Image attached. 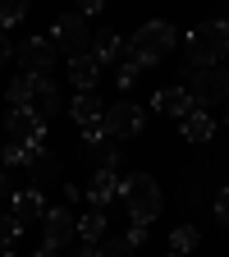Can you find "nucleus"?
<instances>
[{
    "instance_id": "nucleus-23",
    "label": "nucleus",
    "mask_w": 229,
    "mask_h": 257,
    "mask_svg": "<svg viewBox=\"0 0 229 257\" xmlns=\"http://www.w3.org/2000/svg\"><path fill=\"white\" fill-rule=\"evenodd\" d=\"M133 252H138V248L128 243V239H110V234L96 243V257H133Z\"/></svg>"
},
{
    "instance_id": "nucleus-21",
    "label": "nucleus",
    "mask_w": 229,
    "mask_h": 257,
    "mask_svg": "<svg viewBox=\"0 0 229 257\" xmlns=\"http://www.w3.org/2000/svg\"><path fill=\"white\" fill-rule=\"evenodd\" d=\"M197 239H202V234H197V230H192V225H179V230L170 234V252H179V257H188L192 248H197Z\"/></svg>"
},
{
    "instance_id": "nucleus-13",
    "label": "nucleus",
    "mask_w": 229,
    "mask_h": 257,
    "mask_svg": "<svg viewBox=\"0 0 229 257\" xmlns=\"http://www.w3.org/2000/svg\"><path fill=\"white\" fill-rule=\"evenodd\" d=\"M151 110H160V115H188L192 110V96H188V87H160L156 96H151Z\"/></svg>"
},
{
    "instance_id": "nucleus-4",
    "label": "nucleus",
    "mask_w": 229,
    "mask_h": 257,
    "mask_svg": "<svg viewBox=\"0 0 229 257\" xmlns=\"http://www.w3.org/2000/svg\"><path fill=\"white\" fill-rule=\"evenodd\" d=\"M174 42H179V32H174V23H165V19H151V23H142L133 37H128V55H133L138 64H156V60H165L170 51H174Z\"/></svg>"
},
{
    "instance_id": "nucleus-10",
    "label": "nucleus",
    "mask_w": 229,
    "mask_h": 257,
    "mask_svg": "<svg viewBox=\"0 0 229 257\" xmlns=\"http://www.w3.org/2000/svg\"><path fill=\"white\" fill-rule=\"evenodd\" d=\"M10 138L42 147V138H46V119H37L32 110H10Z\"/></svg>"
},
{
    "instance_id": "nucleus-26",
    "label": "nucleus",
    "mask_w": 229,
    "mask_h": 257,
    "mask_svg": "<svg viewBox=\"0 0 229 257\" xmlns=\"http://www.w3.org/2000/svg\"><path fill=\"white\" fill-rule=\"evenodd\" d=\"M215 220H220L224 230H229V184H224V188L215 193Z\"/></svg>"
},
{
    "instance_id": "nucleus-17",
    "label": "nucleus",
    "mask_w": 229,
    "mask_h": 257,
    "mask_svg": "<svg viewBox=\"0 0 229 257\" xmlns=\"http://www.w3.org/2000/svg\"><path fill=\"white\" fill-rule=\"evenodd\" d=\"M28 170H32V184H37V193H42L46 184H60V170H64V166H60V156H51V152H42V156H37V161H32V166H28Z\"/></svg>"
},
{
    "instance_id": "nucleus-32",
    "label": "nucleus",
    "mask_w": 229,
    "mask_h": 257,
    "mask_svg": "<svg viewBox=\"0 0 229 257\" xmlns=\"http://www.w3.org/2000/svg\"><path fill=\"white\" fill-rule=\"evenodd\" d=\"M5 193H10V179H5V175H0V198H5Z\"/></svg>"
},
{
    "instance_id": "nucleus-24",
    "label": "nucleus",
    "mask_w": 229,
    "mask_h": 257,
    "mask_svg": "<svg viewBox=\"0 0 229 257\" xmlns=\"http://www.w3.org/2000/svg\"><path fill=\"white\" fill-rule=\"evenodd\" d=\"M23 234V225L14 216H0V252H14V239Z\"/></svg>"
},
{
    "instance_id": "nucleus-27",
    "label": "nucleus",
    "mask_w": 229,
    "mask_h": 257,
    "mask_svg": "<svg viewBox=\"0 0 229 257\" xmlns=\"http://www.w3.org/2000/svg\"><path fill=\"white\" fill-rule=\"evenodd\" d=\"M128 243H133V248H142L147 243V225H128V234H124Z\"/></svg>"
},
{
    "instance_id": "nucleus-1",
    "label": "nucleus",
    "mask_w": 229,
    "mask_h": 257,
    "mask_svg": "<svg viewBox=\"0 0 229 257\" xmlns=\"http://www.w3.org/2000/svg\"><path fill=\"white\" fill-rule=\"evenodd\" d=\"M188 64L197 69H215V64L229 55V19H206L188 32Z\"/></svg>"
},
{
    "instance_id": "nucleus-12",
    "label": "nucleus",
    "mask_w": 229,
    "mask_h": 257,
    "mask_svg": "<svg viewBox=\"0 0 229 257\" xmlns=\"http://www.w3.org/2000/svg\"><path fill=\"white\" fill-rule=\"evenodd\" d=\"M69 78H74V87H78V92H96V78H101V60H96L92 51H87V55H74V60H69Z\"/></svg>"
},
{
    "instance_id": "nucleus-3",
    "label": "nucleus",
    "mask_w": 229,
    "mask_h": 257,
    "mask_svg": "<svg viewBox=\"0 0 229 257\" xmlns=\"http://www.w3.org/2000/svg\"><path fill=\"white\" fill-rule=\"evenodd\" d=\"M119 202L128 207V216H133V225H151L156 216H160V184L147 175V170H138V175H128L124 184H119Z\"/></svg>"
},
{
    "instance_id": "nucleus-22",
    "label": "nucleus",
    "mask_w": 229,
    "mask_h": 257,
    "mask_svg": "<svg viewBox=\"0 0 229 257\" xmlns=\"http://www.w3.org/2000/svg\"><path fill=\"white\" fill-rule=\"evenodd\" d=\"M138 74H142V64L124 51V55H119V64H115V78H119V87H133V83H138Z\"/></svg>"
},
{
    "instance_id": "nucleus-11",
    "label": "nucleus",
    "mask_w": 229,
    "mask_h": 257,
    "mask_svg": "<svg viewBox=\"0 0 229 257\" xmlns=\"http://www.w3.org/2000/svg\"><path fill=\"white\" fill-rule=\"evenodd\" d=\"M10 216H14L19 225H28V220H42V216H46L42 193H37V188H23V193H14V198H10Z\"/></svg>"
},
{
    "instance_id": "nucleus-15",
    "label": "nucleus",
    "mask_w": 229,
    "mask_h": 257,
    "mask_svg": "<svg viewBox=\"0 0 229 257\" xmlns=\"http://www.w3.org/2000/svg\"><path fill=\"white\" fill-rule=\"evenodd\" d=\"M69 115H74L78 128H92V124H101L106 106H101V96H96V92H78V96H74V106H69Z\"/></svg>"
},
{
    "instance_id": "nucleus-8",
    "label": "nucleus",
    "mask_w": 229,
    "mask_h": 257,
    "mask_svg": "<svg viewBox=\"0 0 229 257\" xmlns=\"http://www.w3.org/2000/svg\"><path fill=\"white\" fill-rule=\"evenodd\" d=\"M74 239H78V216L69 207H46V216H42V243L60 252L64 243H74Z\"/></svg>"
},
{
    "instance_id": "nucleus-31",
    "label": "nucleus",
    "mask_w": 229,
    "mask_h": 257,
    "mask_svg": "<svg viewBox=\"0 0 229 257\" xmlns=\"http://www.w3.org/2000/svg\"><path fill=\"white\" fill-rule=\"evenodd\" d=\"M32 257H55V248H46V243H42L37 252H32Z\"/></svg>"
},
{
    "instance_id": "nucleus-7",
    "label": "nucleus",
    "mask_w": 229,
    "mask_h": 257,
    "mask_svg": "<svg viewBox=\"0 0 229 257\" xmlns=\"http://www.w3.org/2000/svg\"><path fill=\"white\" fill-rule=\"evenodd\" d=\"M142 124H147V115H142V106H133V101H115V106H106V115H101V128H106V138H138L142 134Z\"/></svg>"
},
{
    "instance_id": "nucleus-5",
    "label": "nucleus",
    "mask_w": 229,
    "mask_h": 257,
    "mask_svg": "<svg viewBox=\"0 0 229 257\" xmlns=\"http://www.w3.org/2000/svg\"><path fill=\"white\" fill-rule=\"evenodd\" d=\"M51 46L64 51L69 60H74V55H87V51H92V32H87L83 14H60L55 28H51Z\"/></svg>"
},
{
    "instance_id": "nucleus-9",
    "label": "nucleus",
    "mask_w": 229,
    "mask_h": 257,
    "mask_svg": "<svg viewBox=\"0 0 229 257\" xmlns=\"http://www.w3.org/2000/svg\"><path fill=\"white\" fill-rule=\"evenodd\" d=\"M188 96H192L197 110L229 101V69H202V74H192V92Z\"/></svg>"
},
{
    "instance_id": "nucleus-20",
    "label": "nucleus",
    "mask_w": 229,
    "mask_h": 257,
    "mask_svg": "<svg viewBox=\"0 0 229 257\" xmlns=\"http://www.w3.org/2000/svg\"><path fill=\"white\" fill-rule=\"evenodd\" d=\"M78 239H87V243H101V239H106V211H101V207H92V211L78 220Z\"/></svg>"
},
{
    "instance_id": "nucleus-14",
    "label": "nucleus",
    "mask_w": 229,
    "mask_h": 257,
    "mask_svg": "<svg viewBox=\"0 0 229 257\" xmlns=\"http://www.w3.org/2000/svg\"><path fill=\"white\" fill-rule=\"evenodd\" d=\"M87 198H92V207L106 211V202L119 198V175H115V170H96V175L87 179Z\"/></svg>"
},
{
    "instance_id": "nucleus-34",
    "label": "nucleus",
    "mask_w": 229,
    "mask_h": 257,
    "mask_svg": "<svg viewBox=\"0 0 229 257\" xmlns=\"http://www.w3.org/2000/svg\"><path fill=\"white\" fill-rule=\"evenodd\" d=\"M224 69H229V55H224Z\"/></svg>"
},
{
    "instance_id": "nucleus-18",
    "label": "nucleus",
    "mask_w": 229,
    "mask_h": 257,
    "mask_svg": "<svg viewBox=\"0 0 229 257\" xmlns=\"http://www.w3.org/2000/svg\"><path fill=\"white\" fill-rule=\"evenodd\" d=\"M92 55L101 60V64H110V60L119 64V55H124V51H119V37H115L110 28H101V32H92Z\"/></svg>"
},
{
    "instance_id": "nucleus-16",
    "label": "nucleus",
    "mask_w": 229,
    "mask_h": 257,
    "mask_svg": "<svg viewBox=\"0 0 229 257\" xmlns=\"http://www.w3.org/2000/svg\"><path fill=\"white\" fill-rule=\"evenodd\" d=\"M179 128H183V138H188V143H211V134H215L211 115H206V110H197V106H192V110L179 119Z\"/></svg>"
},
{
    "instance_id": "nucleus-33",
    "label": "nucleus",
    "mask_w": 229,
    "mask_h": 257,
    "mask_svg": "<svg viewBox=\"0 0 229 257\" xmlns=\"http://www.w3.org/2000/svg\"><path fill=\"white\" fill-rule=\"evenodd\" d=\"M0 257H19V252H0Z\"/></svg>"
},
{
    "instance_id": "nucleus-2",
    "label": "nucleus",
    "mask_w": 229,
    "mask_h": 257,
    "mask_svg": "<svg viewBox=\"0 0 229 257\" xmlns=\"http://www.w3.org/2000/svg\"><path fill=\"white\" fill-rule=\"evenodd\" d=\"M5 101H10V110H32L37 119H46V115L60 110V92H55L51 78H28V74H19L10 83V92H5Z\"/></svg>"
},
{
    "instance_id": "nucleus-28",
    "label": "nucleus",
    "mask_w": 229,
    "mask_h": 257,
    "mask_svg": "<svg viewBox=\"0 0 229 257\" xmlns=\"http://www.w3.org/2000/svg\"><path fill=\"white\" fill-rule=\"evenodd\" d=\"M83 193H87V188H78V184H64V202H78Z\"/></svg>"
},
{
    "instance_id": "nucleus-30",
    "label": "nucleus",
    "mask_w": 229,
    "mask_h": 257,
    "mask_svg": "<svg viewBox=\"0 0 229 257\" xmlns=\"http://www.w3.org/2000/svg\"><path fill=\"white\" fill-rule=\"evenodd\" d=\"M74 257H96V243H87V239H78V252Z\"/></svg>"
},
{
    "instance_id": "nucleus-25",
    "label": "nucleus",
    "mask_w": 229,
    "mask_h": 257,
    "mask_svg": "<svg viewBox=\"0 0 229 257\" xmlns=\"http://www.w3.org/2000/svg\"><path fill=\"white\" fill-rule=\"evenodd\" d=\"M23 14H28V5H23V0H0V28H14Z\"/></svg>"
},
{
    "instance_id": "nucleus-6",
    "label": "nucleus",
    "mask_w": 229,
    "mask_h": 257,
    "mask_svg": "<svg viewBox=\"0 0 229 257\" xmlns=\"http://www.w3.org/2000/svg\"><path fill=\"white\" fill-rule=\"evenodd\" d=\"M14 60L28 78H46L51 64H55V46H51V37H23L14 46Z\"/></svg>"
},
{
    "instance_id": "nucleus-29",
    "label": "nucleus",
    "mask_w": 229,
    "mask_h": 257,
    "mask_svg": "<svg viewBox=\"0 0 229 257\" xmlns=\"http://www.w3.org/2000/svg\"><path fill=\"white\" fill-rule=\"evenodd\" d=\"M5 60H10V32L0 28V64H5Z\"/></svg>"
},
{
    "instance_id": "nucleus-35",
    "label": "nucleus",
    "mask_w": 229,
    "mask_h": 257,
    "mask_svg": "<svg viewBox=\"0 0 229 257\" xmlns=\"http://www.w3.org/2000/svg\"><path fill=\"white\" fill-rule=\"evenodd\" d=\"M170 257H179V252H170Z\"/></svg>"
},
{
    "instance_id": "nucleus-19",
    "label": "nucleus",
    "mask_w": 229,
    "mask_h": 257,
    "mask_svg": "<svg viewBox=\"0 0 229 257\" xmlns=\"http://www.w3.org/2000/svg\"><path fill=\"white\" fill-rule=\"evenodd\" d=\"M46 147H32V143H19V138H10L5 147H0V156H5V166H32Z\"/></svg>"
}]
</instances>
